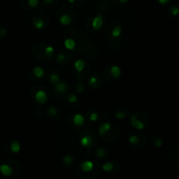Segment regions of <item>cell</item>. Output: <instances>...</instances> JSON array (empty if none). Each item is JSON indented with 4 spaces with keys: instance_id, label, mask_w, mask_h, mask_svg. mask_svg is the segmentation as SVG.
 I'll return each mask as SVG.
<instances>
[{
    "instance_id": "20",
    "label": "cell",
    "mask_w": 179,
    "mask_h": 179,
    "mask_svg": "<svg viewBox=\"0 0 179 179\" xmlns=\"http://www.w3.org/2000/svg\"><path fill=\"white\" fill-rule=\"evenodd\" d=\"M128 142H129L131 144H133V145H136V144L139 143V138H138L137 135H133L129 136V138H128Z\"/></svg>"
},
{
    "instance_id": "8",
    "label": "cell",
    "mask_w": 179,
    "mask_h": 179,
    "mask_svg": "<svg viewBox=\"0 0 179 179\" xmlns=\"http://www.w3.org/2000/svg\"><path fill=\"white\" fill-rule=\"evenodd\" d=\"M73 121H74V123L76 126H81L85 122V118H84V116L81 114H75L74 115Z\"/></svg>"
},
{
    "instance_id": "35",
    "label": "cell",
    "mask_w": 179,
    "mask_h": 179,
    "mask_svg": "<svg viewBox=\"0 0 179 179\" xmlns=\"http://www.w3.org/2000/svg\"><path fill=\"white\" fill-rule=\"evenodd\" d=\"M158 2L161 4H166L170 2V0H158Z\"/></svg>"
},
{
    "instance_id": "29",
    "label": "cell",
    "mask_w": 179,
    "mask_h": 179,
    "mask_svg": "<svg viewBox=\"0 0 179 179\" xmlns=\"http://www.w3.org/2000/svg\"><path fill=\"white\" fill-rule=\"evenodd\" d=\"M115 115H116V117H117L118 119L122 120V119H124V118L126 117L127 114H126L125 112H122V111H120V112H117V113L115 114Z\"/></svg>"
},
{
    "instance_id": "17",
    "label": "cell",
    "mask_w": 179,
    "mask_h": 179,
    "mask_svg": "<svg viewBox=\"0 0 179 179\" xmlns=\"http://www.w3.org/2000/svg\"><path fill=\"white\" fill-rule=\"evenodd\" d=\"M122 34V27L121 26H115L113 31H112V36L115 37V38H117L119 37L120 35Z\"/></svg>"
},
{
    "instance_id": "13",
    "label": "cell",
    "mask_w": 179,
    "mask_h": 179,
    "mask_svg": "<svg viewBox=\"0 0 179 179\" xmlns=\"http://www.w3.org/2000/svg\"><path fill=\"white\" fill-rule=\"evenodd\" d=\"M85 66H86L85 61L82 60V59H77L76 61H75V63H74V67H75V69L79 73H81L84 70Z\"/></svg>"
},
{
    "instance_id": "4",
    "label": "cell",
    "mask_w": 179,
    "mask_h": 179,
    "mask_svg": "<svg viewBox=\"0 0 179 179\" xmlns=\"http://www.w3.org/2000/svg\"><path fill=\"white\" fill-rule=\"evenodd\" d=\"M0 172L4 176V177H10L13 173V170L11 166L7 164H1L0 165Z\"/></svg>"
},
{
    "instance_id": "38",
    "label": "cell",
    "mask_w": 179,
    "mask_h": 179,
    "mask_svg": "<svg viewBox=\"0 0 179 179\" xmlns=\"http://www.w3.org/2000/svg\"><path fill=\"white\" fill-rule=\"evenodd\" d=\"M120 2H122V3H126V2H128V0H119Z\"/></svg>"
},
{
    "instance_id": "32",
    "label": "cell",
    "mask_w": 179,
    "mask_h": 179,
    "mask_svg": "<svg viewBox=\"0 0 179 179\" xmlns=\"http://www.w3.org/2000/svg\"><path fill=\"white\" fill-rule=\"evenodd\" d=\"M76 89H77V92H78L79 94H81V93L83 92V90H84V87H83V85H82L81 82H79V83L77 84Z\"/></svg>"
},
{
    "instance_id": "34",
    "label": "cell",
    "mask_w": 179,
    "mask_h": 179,
    "mask_svg": "<svg viewBox=\"0 0 179 179\" xmlns=\"http://www.w3.org/2000/svg\"><path fill=\"white\" fill-rule=\"evenodd\" d=\"M6 33H7L6 29H4V28H0V36H1V37H4V36L6 35Z\"/></svg>"
},
{
    "instance_id": "1",
    "label": "cell",
    "mask_w": 179,
    "mask_h": 179,
    "mask_svg": "<svg viewBox=\"0 0 179 179\" xmlns=\"http://www.w3.org/2000/svg\"><path fill=\"white\" fill-rule=\"evenodd\" d=\"M103 25V17L102 15H97L94 18L92 21V26L95 31H98L102 28Z\"/></svg>"
},
{
    "instance_id": "30",
    "label": "cell",
    "mask_w": 179,
    "mask_h": 179,
    "mask_svg": "<svg viewBox=\"0 0 179 179\" xmlns=\"http://www.w3.org/2000/svg\"><path fill=\"white\" fill-rule=\"evenodd\" d=\"M28 4L32 7V8H35L38 6L39 4V0H28Z\"/></svg>"
},
{
    "instance_id": "2",
    "label": "cell",
    "mask_w": 179,
    "mask_h": 179,
    "mask_svg": "<svg viewBox=\"0 0 179 179\" xmlns=\"http://www.w3.org/2000/svg\"><path fill=\"white\" fill-rule=\"evenodd\" d=\"M35 99L36 101L40 104H45L47 102V95L45 91L43 90H39L36 95H35Z\"/></svg>"
},
{
    "instance_id": "11",
    "label": "cell",
    "mask_w": 179,
    "mask_h": 179,
    "mask_svg": "<svg viewBox=\"0 0 179 179\" xmlns=\"http://www.w3.org/2000/svg\"><path fill=\"white\" fill-rule=\"evenodd\" d=\"M111 128V124L109 122H104L99 127V133L101 135H106Z\"/></svg>"
},
{
    "instance_id": "22",
    "label": "cell",
    "mask_w": 179,
    "mask_h": 179,
    "mask_svg": "<svg viewBox=\"0 0 179 179\" xmlns=\"http://www.w3.org/2000/svg\"><path fill=\"white\" fill-rule=\"evenodd\" d=\"M107 152L106 150L101 148V149H98V150H97V151H96V156H98V157H100V158H102V157H104V156L107 155Z\"/></svg>"
},
{
    "instance_id": "16",
    "label": "cell",
    "mask_w": 179,
    "mask_h": 179,
    "mask_svg": "<svg viewBox=\"0 0 179 179\" xmlns=\"http://www.w3.org/2000/svg\"><path fill=\"white\" fill-rule=\"evenodd\" d=\"M33 26H35L36 29H42L45 26V22L42 19H35L33 21Z\"/></svg>"
},
{
    "instance_id": "6",
    "label": "cell",
    "mask_w": 179,
    "mask_h": 179,
    "mask_svg": "<svg viewBox=\"0 0 179 179\" xmlns=\"http://www.w3.org/2000/svg\"><path fill=\"white\" fill-rule=\"evenodd\" d=\"M80 169L84 172H90L94 169V163L91 161H84L80 164Z\"/></svg>"
},
{
    "instance_id": "33",
    "label": "cell",
    "mask_w": 179,
    "mask_h": 179,
    "mask_svg": "<svg viewBox=\"0 0 179 179\" xmlns=\"http://www.w3.org/2000/svg\"><path fill=\"white\" fill-rule=\"evenodd\" d=\"M154 144H155V146L156 148H159V147H161V146L163 145V141H162L160 138H155Z\"/></svg>"
},
{
    "instance_id": "18",
    "label": "cell",
    "mask_w": 179,
    "mask_h": 179,
    "mask_svg": "<svg viewBox=\"0 0 179 179\" xmlns=\"http://www.w3.org/2000/svg\"><path fill=\"white\" fill-rule=\"evenodd\" d=\"M114 169V164L112 163H106L102 165V170L106 172H109Z\"/></svg>"
},
{
    "instance_id": "9",
    "label": "cell",
    "mask_w": 179,
    "mask_h": 179,
    "mask_svg": "<svg viewBox=\"0 0 179 179\" xmlns=\"http://www.w3.org/2000/svg\"><path fill=\"white\" fill-rule=\"evenodd\" d=\"M64 45H65V47L67 49V50H74L76 47V43L74 41V39H71V38H68L65 40L64 42Z\"/></svg>"
},
{
    "instance_id": "12",
    "label": "cell",
    "mask_w": 179,
    "mask_h": 179,
    "mask_svg": "<svg viewBox=\"0 0 179 179\" xmlns=\"http://www.w3.org/2000/svg\"><path fill=\"white\" fill-rule=\"evenodd\" d=\"M110 73H111L112 76L117 79V78L121 76L122 71H121V68L118 66H113L111 67V69H110Z\"/></svg>"
},
{
    "instance_id": "25",
    "label": "cell",
    "mask_w": 179,
    "mask_h": 179,
    "mask_svg": "<svg viewBox=\"0 0 179 179\" xmlns=\"http://www.w3.org/2000/svg\"><path fill=\"white\" fill-rule=\"evenodd\" d=\"M97 82H98V80H97V79H96L95 77H91V78L88 79V84H89V86H91V87H95L97 86Z\"/></svg>"
},
{
    "instance_id": "7",
    "label": "cell",
    "mask_w": 179,
    "mask_h": 179,
    "mask_svg": "<svg viewBox=\"0 0 179 179\" xmlns=\"http://www.w3.org/2000/svg\"><path fill=\"white\" fill-rule=\"evenodd\" d=\"M54 89L59 94H64L65 92H67V84L65 83V81H61V82H58L55 84Z\"/></svg>"
},
{
    "instance_id": "31",
    "label": "cell",
    "mask_w": 179,
    "mask_h": 179,
    "mask_svg": "<svg viewBox=\"0 0 179 179\" xmlns=\"http://www.w3.org/2000/svg\"><path fill=\"white\" fill-rule=\"evenodd\" d=\"M48 115H51V116H54V115H57V109H56L54 107H49V109H48Z\"/></svg>"
},
{
    "instance_id": "28",
    "label": "cell",
    "mask_w": 179,
    "mask_h": 179,
    "mask_svg": "<svg viewBox=\"0 0 179 179\" xmlns=\"http://www.w3.org/2000/svg\"><path fill=\"white\" fill-rule=\"evenodd\" d=\"M67 99H68V102L71 103L76 102L77 101H78V98H77L76 95H73V94L69 95V96H68Z\"/></svg>"
},
{
    "instance_id": "19",
    "label": "cell",
    "mask_w": 179,
    "mask_h": 179,
    "mask_svg": "<svg viewBox=\"0 0 179 179\" xmlns=\"http://www.w3.org/2000/svg\"><path fill=\"white\" fill-rule=\"evenodd\" d=\"M44 52H45L46 56H47L48 58H51L52 56V54H53V52H54V48L52 46H48L47 47H46Z\"/></svg>"
},
{
    "instance_id": "27",
    "label": "cell",
    "mask_w": 179,
    "mask_h": 179,
    "mask_svg": "<svg viewBox=\"0 0 179 179\" xmlns=\"http://www.w3.org/2000/svg\"><path fill=\"white\" fill-rule=\"evenodd\" d=\"M98 118H99V115H98V114H97V113L93 112V113H91V114H90V116H89L90 121H92V122H95V121H97V120H98Z\"/></svg>"
},
{
    "instance_id": "36",
    "label": "cell",
    "mask_w": 179,
    "mask_h": 179,
    "mask_svg": "<svg viewBox=\"0 0 179 179\" xmlns=\"http://www.w3.org/2000/svg\"><path fill=\"white\" fill-rule=\"evenodd\" d=\"M52 1H53V0H43V2H44L45 4H51Z\"/></svg>"
},
{
    "instance_id": "3",
    "label": "cell",
    "mask_w": 179,
    "mask_h": 179,
    "mask_svg": "<svg viewBox=\"0 0 179 179\" xmlns=\"http://www.w3.org/2000/svg\"><path fill=\"white\" fill-rule=\"evenodd\" d=\"M81 146L85 147V148H89L92 146L93 144V138L88 135H83L81 138H80V141H79Z\"/></svg>"
},
{
    "instance_id": "15",
    "label": "cell",
    "mask_w": 179,
    "mask_h": 179,
    "mask_svg": "<svg viewBox=\"0 0 179 179\" xmlns=\"http://www.w3.org/2000/svg\"><path fill=\"white\" fill-rule=\"evenodd\" d=\"M11 150L13 153L17 154L20 151V143L19 142H12L11 144Z\"/></svg>"
},
{
    "instance_id": "37",
    "label": "cell",
    "mask_w": 179,
    "mask_h": 179,
    "mask_svg": "<svg viewBox=\"0 0 179 179\" xmlns=\"http://www.w3.org/2000/svg\"><path fill=\"white\" fill-rule=\"evenodd\" d=\"M75 1H76V0H68V2H69V3H71V4H73V3H74V2H75Z\"/></svg>"
},
{
    "instance_id": "24",
    "label": "cell",
    "mask_w": 179,
    "mask_h": 179,
    "mask_svg": "<svg viewBox=\"0 0 179 179\" xmlns=\"http://www.w3.org/2000/svg\"><path fill=\"white\" fill-rule=\"evenodd\" d=\"M170 14H171L172 16H177L179 12V10L178 8V6H176V5L171 6V7L170 8Z\"/></svg>"
},
{
    "instance_id": "26",
    "label": "cell",
    "mask_w": 179,
    "mask_h": 179,
    "mask_svg": "<svg viewBox=\"0 0 179 179\" xmlns=\"http://www.w3.org/2000/svg\"><path fill=\"white\" fill-rule=\"evenodd\" d=\"M56 60H57L59 63H64V61L66 60V55L63 54V53L58 54L57 57H56Z\"/></svg>"
},
{
    "instance_id": "5",
    "label": "cell",
    "mask_w": 179,
    "mask_h": 179,
    "mask_svg": "<svg viewBox=\"0 0 179 179\" xmlns=\"http://www.w3.org/2000/svg\"><path fill=\"white\" fill-rule=\"evenodd\" d=\"M131 125H132L134 128H137V129H140V130H142V129H143V128H145L144 123H143L142 121H140L139 119H137L135 115H132V116H131Z\"/></svg>"
},
{
    "instance_id": "10",
    "label": "cell",
    "mask_w": 179,
    "mask_h": 179,
    "mask_svg": "<svg viewBox=\"0 0 179 179\" xmlns=\"http://www.w3.org/2000/svg\"><path fill=\"white\" fill-rule=\"evenodd\" d=\"M59 23L62 26H68L72 23V18L67 14H63L59 18Z\"/></svg>"
},
{
    "instance_id": "14",
    "label": "cell",
    "mask_w": 179,
    "mask_h": 179,
    "mask_svg": "<svg viewBox=\"0 0 179 179\" xmlns=\"http://www.w3.org/2000/svg\"><path fill=\"white\" fill-rule=\"evenodd\" d=\"M44 74H45V71H44V69L41 67H34V69H33V74L35 75V77L41 78V77H43Z\"/></svg>"
},
{
    "instance_id": "23",
    "label": "cell",
    "mask_w": 179,
    "mask_h": 179,
    "mask_svg": "<svg viewBox=\"0 0 179 179\" xmlns=\"http://www.w3.org/2000/svg\"><path fill=\"white\" fill-rule=\"evenodd\" d=\"M50 81L52 84H56L59 81V76L57 74H52L50 77Z\"/></svg>"
},
{
    "instance_id": "21",
    "label": "cell",
    "mask_w": 179,
    "mask_h": 179,
    "mask_svg": "<svg viewBox=\"0 0 179 179\" xmlns=\"http://www.w3.org/2000/svg\"><path fill=\"white\" fill-rule=\"evenodd\" d=\"M73 161H74V158H73V156H71V155H66V156L63 157V163H64L66 165H70V164H72Z\"/></svg>"
}]
</instances>
